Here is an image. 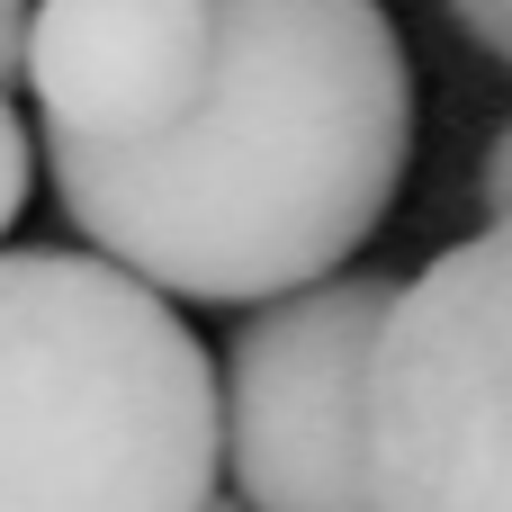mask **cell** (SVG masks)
Instances as JSON below:
<instances>
[{
  "instance_id": "cell-3",
  "label": "cell",
  "mask_w": 512,
  "mask_h": 512,
  "mask_svg": "<svg viewBox=\"0 0 512 512\" xmlns=\"http://www.w3.org/2000/svg\"><path fill=\"white\" fill-rule=\"evenodd\" d=\"M369 441L378 512H512V225L396 288Z\"/></svg>"
},
{
  "instance_id": "cell-10",
  "label": "cell",
  "mask_w": 512,
  "mask_h": 512,
  "mask_svg": "<svg viewBox=\"0 0 512 512\" xmlns=\"http://www.w3.org/2000/svg\"><path fill=\"white\" fill-rule=\"evenodd\" d=\"M207 512H243V495H234V486H225V495H216V504H207Z\"/></svg>"
},
{
  "instance_id": "cell-4",
  "label": "cell",
  "mask_w": 512,
  "mask_h": 512,
  "mask_svg": "<svg viewBox=\"0 0 512 512\" xmlns=\"http://www.w3.org/2000/svg\"><path fill=\"white\" fill-rule=\"evenodd\" d=\"M405 279L342 270L261 306L225 351V477L243 512H378V333Z\"/></svg>"
},
{
  "instance_id": "cell-9",
  "label": "cell",
  "mask_w": 512,
  "mask_h": 512,
  "mask_svg": "<svg viewBox=\"0 0 512 512\" xmlns=\"http://www.w3.org/2000/svg\"><path fill=\"white\" fill-rule=\"evenodd\" d=\"M27 18H36V9L0 0V90H9V81H27Z\"/></svg>"
},
{
  "instance_id": "cell-5",
  "label": "cell",
  "mask_w": 512,
  "mask_h": 512,
  "mask_svg": "<svg viewBox=\"0 0 512 512\" xmlns=\"http://www.w3.org/2000/svg\"><path fill=\"white\" fill-rule=\"evenodd\" d=\"M216 63V0H36L27 90L45 135L153 144L171 135Z\"/></svg>"
},
{
  "instance_id": "cell-8",
  "label": "cell",
  "mask_w": 512,
  "mask_h": 512,
  "mask_svg": "<svg viewBox=\"0 0 512 512\" xmlns=\"http://www.w3.org/2000/svg\"><path fill=\"white\" fill-rule=\"evenodd\" d=\"M477 189H486V225H512V117H504V135L486 144V171H477Z\"/></svg>"
},
{
  "instance_id": "cell-7",
  "label": "cell",
  "mask_w": 512,
  "mask_h": 512,
  "mask_svg": "<svg viewBox=\"0 0 512 512\" xmlns=\"http://www.w3.org/2000/svg\"><path fill=\"white\" fill-rule=\"evenodd\" d=\"M450 18H459V27L512 72V0H450Z\"/></svg>"
},
{
  "instance_id": "cell-2",
  "label": "cell",
  "mask_w": 512,
  "mask_h": 512,
  "mask_svg": "<svg viewBox=\"0 0 512 512\" xmlns=\"http://www.w3.org/2000/svg\"><path fill=\"white\" fill-rule=\"evenodd\" d=\"M225 396L171 297L99 252H0V512H207Z\"/></svg>"
},
{
  "instance_id": "cell-1",
  "label": "cell",
  "mask_w": 512,
  "mask_h": 512,
  "mask_svg": "<svg viewBox=\"0 0 512 512\" xmlns=\"http://www.w3.org/2000/svg\"><path fill=\"white\" fill-rule=\"evenodd\" d=\"M63 216L153 297L279 306L396 216L414 72L387 0H216L198 108L153 144L45 135Z\"/></svg>"
},
{
  "instance_id": "cell-6",
  "label": "cell",
  "mask_w": 512,
  "mask_h": 512,
  "mask_svg": "<svg viewBox=\"0 0 512 512\" xmlns=\"http://www.w3.org/2000/svg\"><path fill=\"white\" fill-rule=\"evenodd\" d=\"M27 180H36V144H27V126H18V108H9V90H0V234L18 225Z\"/></svg>"
}]
</instances>
